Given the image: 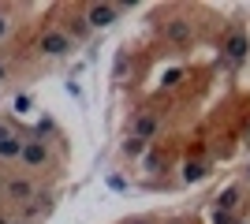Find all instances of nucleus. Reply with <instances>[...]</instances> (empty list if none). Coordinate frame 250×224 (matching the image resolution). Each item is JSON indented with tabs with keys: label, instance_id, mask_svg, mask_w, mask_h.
I'll return each instance as SVG.
<instances>
[{
	"label": "nucleus",
	"instance_id": "nucleus-1",
	"mask_svg": "<svg viewBox=\"0 0 250 224\" xmlns=\"http://www.w3.org/2000/svg\"><path fill=\"white\" fill-rule=\"evenodd\" d=\"M38 49H42L45 56H56V60H60V56L75 53V38L67 30H60V26H49V30L38 38Z\"/></svg>",
	"mask_w": 250,
	"mask_h": 224
},
{
	"label": "nucleus",
	"instance_id": "nucleus-2",
	"mask_svg": "<svg viewBox=\"0 0 250 224\" xmlns=\"http://www.w3.org/2000/svg\"><path fill=\"white\" fill-rule=\"evenodd\" d=\"M220 53L228 56L231 64L247 60V53H250V38H247V30H243V26H231V30L224 34V45H220Z\"/></svg>",
	"mask_w": 250,
	"mask_h": 224
},
{
	"label": "nucleus",
	"instance_id": "nucleus-3",
	"mask_svg": "<svg viewBox=\"0 0 250 224\" xmlns=\"http://www.w3.org/2000/svg\"><path fill=\"white\" fill-rule=\"evenodd\" d=\"M120 11H124V4H90L86 8V26L90 30H104V26H112L120 19Z\"/></svg>",
	"mask_w": 250,
	"mask_h": 224
},
{
	"label": "nucleus",
	"instance_id": "nucleus-4",
	"mask_svg": "<svg viewBox=\"0 0 250 224\" xmlns=\"http://www.w3.org/2000/svg\"><path fill=\"white\" fill-rule=\"evenodd\" d=\"M49 142L45 139H26V146H22V168H45V164H49Z\"/></svg>",
	"mask_w": 250,
	"mask_h": 224
},
{
	"label": "nucleus",
	"instance_id": "nucleus-5",
	"mask_svg": "<svg viewBox=\"0 0 250 224\" xmlns=\"http://www.w3.org/2000/svg\"><path fill=\"white\" fill-rule=\"evenodd\" d=\"M4 194H8V202H15V205L34 202V180L30 176H15V180L4 183Z\"/></svg>",
	"mask_w": 250,
	"mask_h": 224
},
{
	"label": "nucleus",
	"instance_id": "nucleus-6",
	"mask_svg": "<svg viewBox=\"0 0 250 224\" xmlns=\"http://www.w3.org/2000/svg\"><path fill=\"white\" fill-rule=\"evenodd\" d=\"M165 38L176 45V49H187V45H190V22L187 19H168Z\"/></svg>",
	"mask_w": 250,
	"mask_h": 224
},
{
	"label": "nucleus",
	"instance_id": "nucleus-7",
	"mask_svg": "<svg viewBox=\"0 0 250 224\" xmlns=\"http://www.w3.org/2000/svg\"><path fill=\"white\" fill-rule=\"evenodd\" d=\"M157 127H161V120L149 116V112H142V116L131 123V135H135V139H142V142H149V139L157 135Z\"/></svg>",
	"mask_w": 250,
	"mask_h": 224
},
{
	"label": "nucleus",
	"instance_id": "nucleus-8",
	"mask_svg": "<svg viewBox=\"0 0 250 224\" xmlns=\"http://www.w3.org/2000/svg\"><path fill=\"white\" fill-rule=\"evenodd\" d=\"M22 146H26V139H22V135L4 139V142H0V161H19V157H22Z\"/></svg>",
	"mask_w": 250,
	"mask_h": 224
},
{
	"label": "nucleus",
	"instance_id": "nucleus-9",
	"mask_svg": "<svg viewBox=\"0 0 250 224\" xmlns=\"http://www.w3.org/2000/svg\"><path fill=\"white\" fill-rule=\"evenodd\" d=\"M235 205H239V183H231V187H224V191L217 194V209H235Z\"/></svg>",
	"mask_w": 250,
	"mask_h": 224
},
{
	"label": "nucleus",
	"instance_id": "nucleus-10",
	"mask_svg": "<svg viewBox=\"0 0 250 224\" xmlns=\"http://www.w3.org/2000/svg\"><path fill=\"white\" fill-rule=\"evenodd\" d=\"M206 176H209V168L202 161H187V164H183V183H202Z\"/></svg>",
	"mask_w": 250,
	"mask_h": 224
},
{
	"label": "nucleus",
	"instance_id": "nucleus-11",
	"mask_svg": "<svg viewBox=\"0 0 250 224\" xmlns=\"http://www.w3.org/2000/svg\"><path fill=\"white\" fill-rule=\"evenodd\" d=\"M142 149H146L142 139H135V135H127V139H124V157H138Z\"/></svg>",
	"mask_w": 250,
	"mask_h": 224
},
{
	"label": "nucleus",
	"instance_id": "nucleus-12",
	"mask_svg": "<svg viewBox=\"0 0 250 224\" xmlns=\"http://www.w3.org/2000/svg\"><path fill=\"white\" fill-rule=\"evenodd\" d=\"M213 224H235V217L228 209H213Z\"/></svg>",
	"mask_w": 250,
	"mask_h": 224
},
{
	"label": "nucleus",
	"instance_id": "nucleus-13",
	"mask_svg": "<svg viewBox=\"0 0 250 224\" xmlns=\"http://www.w3.org/2000/svg\"><path fill=\"white\" fill-rule=\"evenodd\" d=\"M108 187H112V191H127V183L120 180V176H108Z\"/></svg>",
	"mask_w": 250,
	"mask_h": 224
},
{
	"label": "nucleus",
	"instance_id": "nucleus-14",
	"mask_svg": "<svg viewBox=\"0 0 250 224\" xmlns=\"http://www.w3.org/2000/svg\"><path fill=\"white\" fill-rule=\"evenodd\" d=\"M15 108H19V112H26V108H30V97L19 94V97H15Z\"/></svg>",
	"mask_w": 250,
	"mask_h": 224
},
{
	"label": "nucleus",
	"instance_id": "nucleus-15",
	"mask_svg": "<svg viewBox=\"0 0 250 224\" xmlns=\"http://www.w3.org/2000/svg\"><path fill=\"white\" fill-rule=\"evenodd\" d=\"M127 224H157V221H153V217H131Z\"/></svg>",
	"mask_w": 250,
	"mask_h": 224
},
{
	"label": "nucleus",
	"instance_id": "nucleus-16",
	"mask_svg": "<svg viewBox=\"0 0 250 224\" xmlns=\"http://www.w3.org/2000/svg\"><path fill=\"white\" fill-rule=\"evenodd\" d=\"M8 34V15H4V8H0V38Z\"/></svg>",
	"mask_w": 250,
	"mask_h": 224
},
{
	"label": "nucleus",
	"instance_id": "nucleus-17",
	"mask_svg": "<svg viewBox=\"0 0 250 224\" xmlns=\"http://www.w3.org/2000/svg\"><path fill=\"white\" fill-rule=\"evenodd\" d=\"M4 139H11V127H8V123H0V142H4Z\"/></svg>",
	"mask_w": 250,
	"mask_h": 224
},
{
	"label": "nucleus",
	"instance_id": "nucleus-18",
	"mask_svg": "<svg viewBox=\"0 0 250 224\" xmlns=\"http://www.w3.org/2000/svg\"><path fill=\"white\" fill-rule=\"evenodd\" d=\"M4 75H8V64H4V60H0V82H4Z\"/></svg>",
	"mask_w": 250,
	"mask_h": 224
},
{
	"label": "nucleus",
	"instance_id": "nucleus-19",
	"mask_svg": "<svg viewBox=\"0 0 250 224\" xmlns=\"http://www.w3.org/2000/svg\"><path fill=\"white\" fill-rule=\"evenodd\" d=\"M0 224H11V221H8V217H0Z\"/></svg>",
	"mask_w": 250,
	"mask_h": 224
},
{
	"label": "nucleus",
	"instance_id": "nucleus-20",
	"mask_svg": "<svg viewBox=\"0 0 250 224\" xmlns=\"http://www.w3.org/2000/svg\"><path fill=\"white\" fill-rule=\"evenodd\" d=\"M168 224H187V221H168Z\"/></svg>",
	"mask_w": 250,
	"mask_h": 224
},
{
	"label": "nucleus",
	"instance_id": "nucleus-21",
	"mask_svg": "<svg viewBox=\"0 0 250 224\" xmlns=\"http://www.w3.org/2000/svg\"><path fill=\"white\" fill-rule=\"evenodd\" d=\"M11 224H26V221H11Z\"/></svg>",
	"mask_w": 250,
	"mask_h": 224
},
{
	"label": "nucleus",
	"instance_id": "nucleus-22",
	"mask_svg": "<svg viewBox=\"0 0 250 224\" xmlns=\"http://www.w3.org/2000/svg\"><path fill=\"white\" fill-rule=\"evenodd\" d=\"M235 224H247V221H235Z\"/></svg>",
	"mask_w": 250,
	"mask_h": 224
},
{
	"label": "nucleus",
	"instance_id": "nucleus-23",
	"mask_svg": "<svg viewBox=\"0 0 250 224\" xmlns=\"http://www.w3.org/2000/svg\"><path fill=\"white\" fill-rule=\"evenodd\" d=\"M247 172H250V168H247Z\"/></svg>",
	"mask_w": 250,
	"mask_h": 224
}]
</instances>
